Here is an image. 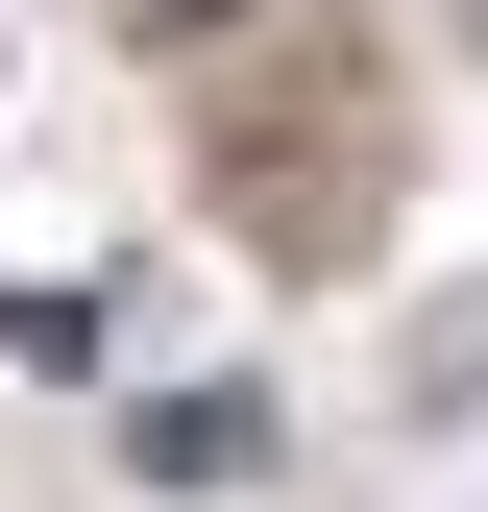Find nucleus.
I'll list each match as a JSON object with an SVG mask.
<instances>
[{"label":"nucleus","instance_id":"1","mask_svg":"<svg viewBox=\"0 0 488 512\" xmlns=\"http://www.w3.org/2000/svg\"><path fill=\"white\" fill-rule=\"evenodd\" d=\"M122 464H147V488H269V391H147Z\"/></svg>","mask_w":488,"mask_h":512},{"label":"nucleus","instance_id":"2","mask_svg":"<svg viewBox=\"0 0 488 512\" xmlns=\"http://www.w3.org/2000/svg\"><path fill=\"white\" fill-rule=\"evenodd\" d=\"M415 391H440V415H464V391H488V293H464V317H440V342H415Z\"/></svg>","mask_w":488,"mask_h":512},{"label":"nucleus","instance_id":"3","mask_svg":"<svg viewBox=\"0 0 488 512\" xmlns=\"http://www.w3.org/2000/svg\"><path fill=\"white\" fill-rule=\"evenodd\" d=\"M147 25H244V0H147Z\"/></svg>","mask_w":488,"mask_h":512}]
</instances>
